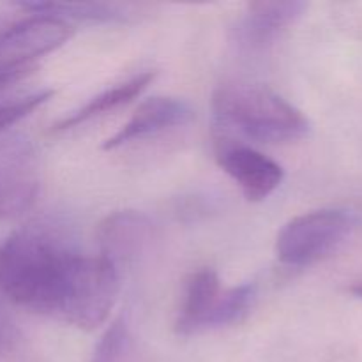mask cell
I'll return each instance as SVG.
<instances>
[{
    "mask_svg": "<svg viewBox=\"0 0 362 362\" xmlns=\"http://www.w3.org/2000/svg\"><path fill=\"white\" fill-rule=\"evenodd\" d=\"M81 258L59 233L25 226L0 246V290L25 310L62 320Z\"/></svg>",
    "mask_w": 362,
    "mask_h": 362,
    "instance_id": "cell-1",
    "label": "cell"
},
{
    "mask_svg": "<svg viewBox=\"0 0 362 362\" xmlns=\"http://www.w3.org/2000/svg\"><path fill=\"white\" fill-rule=\"evenodd\" d=\"M212 113L216 136L239 134L260 144H286L310 133V120L304 113L260 83L219 85L212 94Z\"/></svg>",
    "mask_w": 362,
    "mask_h": 362,
    "instance_id": "cell-2",
    "label": "cell"
},
{
    "mask_svg": "<svg viewBox=\"0 0 362 362\" xmlns=\"http://www.w3.org/2000/svg\"><path fill=\"white\" fill-rule=\"evenodd\" d=\"M359 218L349 209H318L297 216L276 239V257L290 267H306L331 257L352 237Z\"/></svg>",
    "mask_w": 362,
    "mask_h": 362,
    "instance_id": "cell-3",
    "label": "cell"
},
{
    "mask_svg": "<svg viewBox=\"0 0 362 362\" xmlns=\"http://www.w3.org/2000/svg\"><path fill=\"white\" fill-rule=\"evenodd\" d=\"M39 191L35 152L27 140L0 134V219L18 218Z\"/></svg>",
    "mask_w": 362,
    "mask_h": 362,
    "instance_id": "cell-4",
    "label": "cell"
},
{
    "mask_svg": "<svg viewBox=\"0 0 362 362\" xmlns=\"http://www.w3.org/2000/svg\"><path fill=\"white\" fill-rule=\"evenodd\" d=\"M216 161L240 187L246 200L264 202L285 179L281 165L260 151L230 138L216 136Z\"/></svg>",
    "mask_w": 362,
    "mask_h": 362,
    "instance_id": "cell-5",
    "label": "cell"
},
{
    "mask_svg": "<svg viewBox=\"0 0 362 362\" xmlns=\"http://www.w3.org/2000/svg\"><path fill=\"white\" fill-rule=\"evenodd\" d=\"M71 37L66 21L45 14H32L13 23L0 25V67L27 66L60 48Z\"/></svg>",
    "mask_w": 362,
    "mask_h": 362,
    "instance_id": "cell-6",
    "label": "cell"
},
{
    "mask_svg": "<svg viewBox=\"0 0 362 362\" xmlns=\"http://www.w3.org/2000/svg\"><path fill=\"white\" fill-rule=\"evenodd\" d=\"M99 257L119 271L134 264L152 239V223L138 211H115L99 223Z\"/></svg>",
    "mask_w": 362,
    "mask_h": 362,
    "instance_id": "cell-7",
    "label": "cell"
},
{
    "mask_svg": "<svg viewBox=\"0 0 362 362\" xmlns=\"http://www.w3.org/2000/svg\"><path fill=\"white\" fill-rule=\"evenodd\" d=\"M306 9L308 4L300 0L250 2L244 16L237 23V45L246 52H262L269 48L290 25L303 16Z\"/></svg>",
    "mask_w": 362,
    "mask_h": 362,
    "instance_id": "cell-8",
    "label": "cell"
},
{
    "mask_svg": "<svg viewBox=\"0 0 362 362\" xmlns=\"http://www.w3.org/2000/svg\"><path fill=\"white\" fill-rule=\"evenodd\" d=\"M194 119L189 103L177 98L156 95L141 103L129 120L103 144V151H115L134 140L154 136L168 129L186 126Z\"/></svg>",
    "mask_w": 362,
    "mask_h": 362,
    "instance_id": "cell-9",
    "label": "cell"
},
{
    "mask_svg": "<svg viewBox=\"0 0 362 362\" xmlns=\"http://www.w3.org/2000/svg\"><path fill=\"white\" fill-rule=\"evenodd\" d=\"M221 281L212 269H200L189 278L175 329L179 334L191 336L207 331V322L221 296Z\"/></svg>",
    "mask_w": 362,
    "mask_h": 362,
    "instance_id": "cell-10",
    "label": "cell"
},
{
    "mask_svg": "<svg viewBox=\"0 0 362 362\" xmlns=\"http://www.w3.org/2000/svg\"><path fill=\"white\" fill-rule=\"evenodd\" d=\"M154 71H145V73L136 74V76L129 78V80L122 81V83L113 85L112 88H106L101 94L88 99L83 106H80L78 110L71 112L69 115L62 117V119L53 126V131L73 129V127L81 126V124L88 122V120L95 119V117L105 115V113L113 112V110L127 105V103H131L133 99H136L138 95L154 81Z\"/></svg>",
    "mask_w": 362,
    "mask_h": 362,
    "instance_id": "cell-11",
    "label": "cell"
},
{
    "mask_svg": "<svg viewBox=\"0 0 362 362\" xmlns=\"http://www.w3.org/2000/svg\"><path fill=\"white\" fill-rule=\"evenodd\" d=\"M32 14H45L66 21L87 23H127L134 16L133 6L117 2H25L20 4Z\"/></svg>",
    "mask_w": 362,
    "mask_h": 362,
    "instance_id": "cell-12",
    "label": "cell"
},
{
    "mask_svg": "<svg viewBox=\"0 0 362 362\" xmlns=\"http://www.w3.org/2000/svg\"><path fill=\"white\" fill-rule=\"evenodd\" d=\"M255 299H257V286L253 283H244V285L223 290L211 317H209L207 329L228 327V325L239 324L250 313Z\"/></svg>",
    "mask_w": 362,
    "mask_h": 362,
    "instance_id": "cell-13",
    "label": "cell"
},
{
    "mask_svg": "<svg viewBox=\"0 0 362 362\" xmlns=\"http://www.w3.org/2000/svg\"><path fill=\"white\" fill-rule=\"evenodd\" d=\"M90 362H138L134 338L124 318L113 322L103 334Z\"/></svg>",
    "mask_w": 362,
    "mask_h": 362,
    "instance_id": "cell-14",
    "label": "cell"
},
{
    "mask_svg": "<svg viewBox=\"0 0 362 362\" xmlns=\"http://www.w3.org/2000/svg\"><path fill=\"white\" fill-rule=\"evenodd\" d=\"M55 95L53 90H39L34 94L23 95V98L7 99V101H0V134L7 129V127L14 126L25 117L30 115L32 112L48 103L49 99Z\"/></svg>",
    "mask_w": 362,
    "mask_h": 362,
    "instance_id": "cell-15",
    "label": "cell"
},
{
    "mask_svg": "<svg viewBox=\"0 0 362 362\" xmlns=\"http://www.w3.org/2000/svg\"><path fill=\"white\" fill-rule=\"evenodd\" d=\"M35 69V64H27V66H2L0 67V90L16 81L23 80L25 76Z\"/></svg>",
    "mask_w": 362,
    "mask_h": 362,
    "instance_id": "cell-16",
    "label": "cell"
},
{
    "mask_svg": "<svg viewBox=\"0 0 362 362\" xmlns=\"http://www.w3.org/2000/svg\"><path fill=\"white\" fill-rule=\"evenodd\" d=\"M11 341H13V338H11L9 332H6L2 327H0V352H2L4 349H7Z\"/></svg>",
    "mask_w": 362,
    "mask_h": 362,
    "instance_id": "cell-17",
    "label": "cell"
},
{
    "mask_svg": "<svg viewBox=\"0 0 362 362\" xmlns=\"http://www.w3.org/2000/svg\"><path fill=\"white\" fill-rule=\"evenodd\" d=\"M349 292L352 293V296H356V297H359V299H362V281L361 283H354V285L349 288Z\"/></svg>",
    "mask_w": 362,
    "mask_h": 362,
    "instance_id": "cell-18",
    "label": "cell"
}]
</instances>
